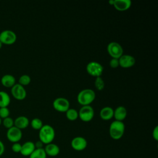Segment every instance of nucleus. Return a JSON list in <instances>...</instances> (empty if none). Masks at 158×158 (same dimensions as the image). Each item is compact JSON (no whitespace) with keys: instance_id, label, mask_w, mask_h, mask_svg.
<instances>
[{"instance_id":"obj_1","label":"nucleus","mask_w":158,"mask_h":158,"mask_svg":"<svg viewBox=\"0 0 158 158\" xmlns=\"http://www.w3.org/2000/svg\"><path fill=\"white\" fill-rule=\"evenodd\" d=\"M55 138V130L49 125H44L39 130V139L44 144L51 143Z\"/></svg>"},{"instance_id":"obj_2","label":"nucleus","mask_w":158,"mask_h":158,"mask_svg":"<svg viewBox=\"0 0 158 158\" xmlns=\"http://www.w3.org/2000/svg\"><path fill=\"white\" fill-rule=\"evenodd\" d=\"M125 124L123 122L114 120L109 127V132L110 136L115 140L120 139L124 135L125 133Z\"/></svg>"},{"instance_id":"obj_3","label":"nucleus","mask_w":158,"mask_h":158,"mask_svg":"<svg viewBox=\"0 0 158 158\" xmlns=\"http://www.w3.org/2000/svg\"><path fill=\"white\" fill-rule=\"evenodd\" d=\"M96 98L95 92L91 89H84L77 95L78 102L83 106H88L92 103Z\"/></svg>"},{"instance_id":"obj_4","label":"nucleus","mask_w":158,"mask_h":158,"mask_svg":"<svg viewBox=\"0 0 158 158\" xmlns=\"http://www.w3.org/2000/svg\"><path fill=\"white\" fill-rule=\"evenodd\" d=\"M86 69L89 75L96 78L101 76L104 67L100 63L96 61H91L87 64Z\"/></svg>"},{"instance_id":"obj_5","label":"nucleus","mask_w":158,"mask_h":158,"mask_svg":"<svg viewBox=\"0 0 158 158\" xmlns=\"http://www.w3.org/2000/svg\"><path fill=\"white\" fill-rule=\"evenodd\" d=\"M107 51L108 54L112 58L119 59L123 54V49L122 46L117 42H110L107 46Z\"/></svg>"},{"instance_id":"obj_6","label":"nucleus","mask_w":158,"mask_h":158,"mask_svg":"<svg viewBox=\"0 0 158 158\" xmlns=\"http://www.w3.org/2000/svg\"><path fill=\"white\" fill-rule=\"evenodd\" d=\"M17 35L14 31L10 30H4L0 33V41L2 44L11 45L15 43Z\"/></svg>"},{"instance_id":"obj_7","label":"nucleus","mask_w":158,"mask_h":158,"mask_svg":"<svg viewBox=\"0 0 158 158\" xmlns=\"http://www.w3.org/2000/svg\"><path fill=\"white\" fill-rule=\"evenodd\" d=\"M94 116L93 108L90 106H83L81 107L78 112L79 118L85 122L91 121Z\"/></svg>"},{"instance_id":"obj_8","label":"nucleus","mask_w":158,"mask_h":158,"mask_svg":"<svg viewBox=\"0 0 158 158\" xmlns=\"http://www.w3.org/2000/svg\"><path fill=\"white\" fill-rule=\"evenodd\" d=\"M6 137L7 139L12 143H19L22 138V131L21 130L14 126L7 129Z\"/></svg>"},{"instance_id":"obj_9","label":"nucleus","mask_w":158,"mask_h":158,"mask_svg":"<svg viewBox=\"0 0 158 158\" xmlns=\"http://www.w3.org/2000/svg\"><path fill=\"white\" fill-rule=\"evenodd\" d=\"M54 109L60 112H65L70 108V102L65 98H57L52 102Z\"/></svg>"},{"instance_id":"obj_10","label":"nucleus","mask_w":158,"mask_h":158,"mask_svg":"<svg viewBox=\"0 0 158 158\" xmlns=\"http://www.w3.org/2000/svg\"><path fill=\"white\" fill-rule=\"evenodd\" d=\"M10 93L12 96L18 101H22L27 96V91L24 86L19 83L15 84L10 89Z\"/></svg>"},{"instance_id":"obj_11","label":"nucleus","mask_w":158,"mask_h":158,"mask_svg":"<svg viewBox=\"0 0 158 158\" xmlns=\"http://www.w3.org/2000/svg\"><path fill=\"white\" fill-rule=\"evenodd\" d=\"M87 141L82 136H76L71 141L72 148L77 151H81L86 149L87 147Z\"/></svg>"},{"instance_id":"obj_12","label":"nucleus","mask_w":158,"mask_h":158,"mask_svg":"<svg viewBox=\"0 0 158 158\" xmlns=\"http://www.w3.org/2000/svg\"><path fill=\"white\" fill-rule=\"evenodd\" d=\"M119 66L123 68H130L135 64V59L133 56L129 54H123L118 59Z\"/></svg>"},{"instance_id":"obj_13","label":"nucleus","mask_w":158,"mask_h":158,"mask_svg":"<svg viewBox=\"0 0 158 158\" xmlns=\"http://www.w3.org/2000/svg\"><path fill=\"white\" fill-rule=\"evenodd\" d=\"M35 149V143L32 141H28L25 142L23 144H22L21 151L20 153L23 156L29 157Z\"/></svg>"},{"instance_id":"obj_14","label":"nucleus","mask_w":158,"mask_h":158,"mask_svg":"<svg viewBox=\"0 0 158 158\" xmlns=\"http://www.w3.org/2000/svg\"><path fill=\"white\" fill-rule=\"evenodd\" d=\"M113 6L118 11H125L131 7V1L130 0H114Z\"/></svg>"},{"instance_id":"obj_15","label":"nucleus","mask_w":158,"mask_h":158,"mask_svg":"<svg viewBox=\"0 0 158 158\" xmlns=\"http://www.w3.org/2000/svg\"><path fill=\"white\" fill-rule=\"evenodd\" d=\"M44 149L47 156H49L50 157L57 156L60 152L59 147L56 144L52 143L46 144Z\"/></svg>"},{"instance_id":"obj_16","label":"nucleus","mask_w":158,"mask_h":158,"mask_svg":"<svg viewBox=\"0 0 158 158\" xmlns=\"http://www.w3.org/2000/svg\"><path fill=\"white\" fill-rule=\"evenodd\" d=\"M1 85L6 88H12L16 84V80L14 76L11 74H5L1 78Z\"/></svg>"},{"instance_id":"obj_17","label":"nucleus","mask_w":158,"mask_h":158,"mask_svg":"<svg viewBox=\"0 0 158 158\" xmlns=\"http://www.w3.org/2000/svg\"><path fill=\"white\" fill-rule=\"evenodd\" d=\"M29 124L30 121L25 116H19L14 120V126L21 130L27 128Z\"/></svg>"},{"instance_id":"obj_18","label":"nucleus","mask_w":158,"mask_h":158,"mask_svg":"<svg viewBox=\"0 0 158 158\" xmlns=\"http://www.w3.org/2000/svg\"><path fill=\"white\" fill-rule=\"evenodd\" d=\"M127 115V111L125 107L123 106H118L115 108L114 110V117L115 118V120L123 122V120L126 118Z\"/></svg>"},{"instance_id":"obj_19","label":"nucleus","mask_w":158,"mask_h":158,"mask_svg":"<svg viewBox=\"0 0 158 158\" xmlns=\"http://www.w3.org/2000/svg\"><path fill=\"white\" fill-rule=\"evenodd\" d=\"M100 117L104 120H109L114 117V109L109 106L104 107L100 111Z\"/></svg>"},{"instance_id":"obj_20","label":"nucleus","mask_w":158,"mask_h":158,"mask_svg":"<svg viewBox=\"0 0 158 158\" xmlns=\"http://www.w3.org/2000/svg\"><path fill=\"white\" fill-rule=\"evenodd\" d=\"M10 103V97L9 94L4 91H0V107H8Z\"/></svg>"},{"instance_id":"obj_21","label":"nucleus","mask_w":158,"mask_h":158,"mask_svg":"<svg viewBox=\"0 0 158 158\" xmlns=\"http://www.w3.org/2000/svg\"><path fill=\"white\" fill-rule=\"evenodd\" d=\"M47 155L44 151V148L35 149L30 154L29 158H46Z\"/></svg>"},{"instance_id":"obj_22","label":"nucleus","mask_w":158,"mask_h":158,"mask_svg":"<svg viewBox=\"0 0 158 158\" xmlns=\"http://www.w3.org/2000/svg\"><path fill=\"white\" fill-rule=\"evenodd\" d=\"M65 112L67 118L70 121L76 120L78 117V112L74 109L69 108Z\"/></svg>"},{"instance_id":"obj_23","label":"nucleus","mask_w":158,"mask_h":158,"mask_svg":"<svg viewBox=\"0 0 158 158\" xmlns=\"http://www.w3.org/2000/svg\"><path fill=\"white\" fill-rule=\"evenodd\" d=\"M30 125L31 128L36 130H40L43 126V122L38 118H34L30 122Z\"/></svg>"},{"instance_id":"obj_24","label":"nucleus","mask_w":158,"mask_h":158,"mask_svg":"<svg viewBox=\"0 0 158 158\" xmlns=\"http://www.w3.org/2000/svg\"><path fill=\"white\" fill-rule=\"evenodd\" d=\"M31 82V78L29 75L24 74L20 77L19 78V84L24 86L28 85Z\"/></svg>"},{"instance_id":"obj_25","label":"nucleus","mask_w":158,"mask_h":158,"mask_svg":"<svg viewBox=\"0 0 158 158\" xmlns=\"http://www.w3.org/2000/svg\"><path fill=\"white\" fill-rule=\"evenodd\" d=\"M94 86L99 91H101L104 89L105 83L101 77H98L96 78L94 81Z\"/></svg>"},{"instance_id":"obj_26","label":"nucleus","mask_w":158,"mask_h":158,"mask_svg":"<svg viewBox=\"0 0 158 158\" xmlns=\"http://www.w3.org/2000/svg\"><path fill=\"white\" fill-rule=\"evenodd\" d=\"M2 124L6 128L9 129L14 126V120L12 119V118L8 117L2 119Z\"/></svg>"},{"instance_id":"obj_27","label":"nucleus","mask_w":158,"mask_h":158,"mask_svg":"<svg viewBox=\"0 0 158 158\" xmlns=\"http://www.w3.org/2000/svg\"><path fill=\"white\" fill-rule=\"evenodd\" d=\"M10 110L8 107H0V118L4 119L9 117Z\"/></svg>"},{"instance_id":"obj_28","label":"nucleus","mask_w":158,"mask_h":158,"mask_svg":"<svg viewBox=\"0 0 158 158\" xmlns=\"http://www.w3.org/2000/svg\"><path fill=\"white\" fill-rule=\"evenodd\" d=\"M21 148H22V144L20 143H15L12 144L11 146V149L15 153H20L21 151Z\"/></svg>"},{"instance_id":"obj_29","label":"nucleus","mask_w":158,"mask_h":158,"mask_svg":"<svg viewBox=\"0 0 158 158\" xmlns=\"http://www.w3.org/2000/svg\"><path fill=\"white\" fill-rule=\"evenodd\" d=\"M109 65L110 67L115 69L117 68L119 66V62H118V59H115V58H112L111 60L109 62Z\"/></svg>"},{"instance_id":"obj_30","label":"nucleus","mask_w":158,"mask_h":158,"mask_svg":"<svg viewBox=\"0 0 158 158\" xmlns=\"http://www.w3.org/2000/svg\"><path fill=\"white\" fill-rule=\"evenodd\" d=\"M152 135L154 139L157 141H158V126H156L155 128L153 129Z\"/></svg>"},{"instance_id":"obj_31","label":"nucleus","mask_w":158,"mask_h":158,"mask_svg":"<svg viewBox=\"0 0 158 158\" xmlns=\"http://www.w3.org/2000/svg\"><path fill=\"white\" fill-rule=\"evenodd\" d=\"M35 143V149H41V148H43L44 144L40 140L37 141L36 143Z\"/></svg>"},{"instance_id":"obj_32","label":"nucleus","mask_w":158,"mask_h":158,"mask_svg":"<svg viewBox=\"0 0 158 158\" xmlns=\"http://www.w3.org/2000/svg\"><path fill=\"white\" fill-rule=\"evenodd\" d=\"M4 151H5V146L3 142L1 140H0V157L2 156Z\"/></svg>"},{"instance_id":"obj_33","label":"nucleus","mask_w":158,"mask_h":158,"mask_svg":"<svg viewBox=\"0 0 158 158\" xmlns=\"http://www.w3.org/2000/svg\"><path fill=\"white\" fill-rule=\"evenodd\" d=\"M109 3L110 5L113 6V5H114V0H110V1H109Z\"/></svg>"},{"instance_id":"obj_34","label":"nucleus","mask_w":158,"mask_h":158,"mask_svg":"<svg viewBox=\"0 0 158 158\" xmlns=\"http://www.w3.org/2000/svg\"><path fill=\"white\" fill-rule=\"evenodd\" d=\"M2 43L0 41V49L2 48Z\"/></svg>"},{"instance_id":"obj_35","label":"nucleus","mask_w":158,"mask_h":158,"mask_svg":"<svg viewBox=\"0 0 158 158\" xmlns=\"http://www.w3.org/2000/svg\"><path fill=\"white\" fill-rule=\"evenodd\" d=\"M2 119L0 118V125L2 124Z\"/></svg>"}]
</instances>
